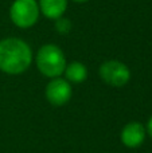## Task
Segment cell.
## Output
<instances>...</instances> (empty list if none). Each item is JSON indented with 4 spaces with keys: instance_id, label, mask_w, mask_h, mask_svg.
I'll list each match as a JSON object with an SVG mask.
<instances>
[{
    "instance_id": "cell-1",
    "label": "cell",
    "mask_w": 152,
    "mask_h": 153,
    "mask_svg": "<svg viewBox=\"0 0 152 153\" xmlns=\"http://www.w3.org/2000/svg\"><path fill=\"white\" fill-rule=\"evenodd\" d=\"M32 63V51L28 43L20 38L0 40V70L10 75L24 73Z\"/></svg>"
},
{
    "instance_id": "cell-2",
    "label": "cell",
    "mask_w": 152,
    "mask_h": 153,
    "mask_svg": "<svg viewBox=\"0 0 152 153\" xmlns=\"http://www.w3.org/2000/svg\"><path fill=\"white\" fill-rule=\"evenodd\" d=\"M35 63L38 70L45 76L59 78L66 69V56L61 47L48 43L38 50Z\"/></svg>"
},
{
    "instance_id": "cell-3",
    "label": "cell",
    "mask_w": 152,
    "mask_h": 153,
    "mask_svg": "<svg viewBox=\"0 0 152 153\" xmlns=\"http://www.w3.org/2000/svg\"><path fill=\"white\" fill-rule=\"evenodd\" d=\"M40 11L37 0H15L10 7V19L19 28L35 26Z\"/></svg>"
},
{
    "instance_id": "cell-4",
    "label": "cell",
    "mask_w": 152,
    "mask_h": 153,
    "mask_svg": "<svg viewBox=\"0 0 152 153\" xmlns=\"http://www.w3.org/2000/svg\"><path fill=\"white\" fill-rule=\"evenodd\" d=\"M100 76L107 85L113 87H123L131 79V70L125 63L117 59L105 61L100 66Z\"/></svg>"
},
{
    "instance_id": "cell-5",
    "label": "cell",
    "mask_w": 152,
    "mask_h": 153,
    "mask_svg": "<svg viewBox=\"0 0 152 153\" xmlns=\"http://www.w3.org/2000/svg\"><path fill=\"white\" fill-rule=\"evenodd\" d=\"M46 98L54 106H62L72 98L70 82L63 78H53L46 86Z\"/></svg>"
},
{
    "instance_id": "cell-6",
    "label": "cell",
    "mask_w": 152,
    "mask_h": 153,
    "mask_svg": "<svg viewBox=\"0 0 152 153\" xmlns=\"http://www.w3.org/2000/svg\"><path fill=\"white\" fill-rule=\"evenodd\" d=\"M145 137V130L140 122H129L125 125L121 133L123 144L128 148H137L143 144Z\"/></svg>"
},
{
    "instance_id": "cell-7",
    "label": "cell",
    "mask_w": 152,
    "mask_h": 153,
    "mask_svg": "<svg viewBox=\"0 0 152 153\" xmlns=\"http://www.w3.org/2000/svg\"><path fill=\"white\" fill-rule=\"evenodd\" d=\"M39 11L45 18L57 20L62 18L67 10V0H39Z\"/></svg>"
},
{
    "instance_id": "cell-8",
    "label": "cell",
    "mask_w": 152,
    "mask_h": 153,
    "mask_svg": "<svg viewBox=\"0 0 152 153\" xmlns=\"http://www.w3.org/2000/svg\"><path fill=\"white\" fill-rule=\"evenodd\" d=\"M63 74L66 75L67 82L81 83L88 76V69H86V66L82 62H72V63L66 65V69H65Z\"/></svg>"
},
{
    "instance_id": "cell-9",
    "label": "cell",
    "mask_w": 152,
    "mask_h": 153,
    "mask_svg": "<svg viewBox=\"0 0 152 153\" xmlns=\"http://www.w3.org/2000/svg\"><path fill=\"white\" fill-rule=\"evenodd\" d=\"M72 28H73V24H72V20H70V19L62 16V18H59L55 20V30L58 34L66 35L72 31Z\"/></svg>"
},
{
    "instance_id": "cell-10",
    "label": "cell",
    "mask_w": 152,
    "mask_h": 153,
    "mask_svg": "<svg viewBox=\"0 0 152 153\" xmlns=\"http://www.w3.org/2000/svg\"><path fill=\"white\" fill-rule=\"evenodd\" d=\"M148 133H150V136L152 138V117L150 118V121H148Z\"/></svg>"
},
{
    "instance_id": "cell-11",
    "label": "cell",
    "mask_w": 152,
    "mask_h": 153,
    "mask_svg": "<svg viewBox=\"0 0 152 153\" xmlns=\"http://www.w3.org/2000/svg\"><path fill=\"white\" fill-rule=\"evenodd\" d=\"M72 1H74V3H86V1H89V0H72Z\"/></svg>"
}]
</instances>
